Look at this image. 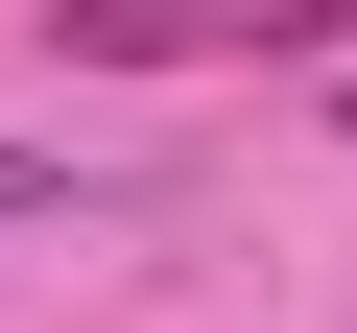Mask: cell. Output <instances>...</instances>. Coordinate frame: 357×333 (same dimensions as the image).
Returning a JSON list of instances; mask_svg holds the SVG:
<instances>
[{"label": "cell", "mask_w": 357, "mask_h": 333, "mask_svg": "<svg viewBox=\"0 0 357 333\" xmlns=\"http://www.w3.org/2000/svg\"><path fill=\"white\" fill-rule=\"evenodd\" d=\"M238 48H357V0H238Z\"/></svg>", "instance_id": "obj_2"}, {"label": "cell", "mask_w": 357, "mask_h": 333, "mask_svg": "<svg viewBox=\"0 0 357 333\" xmlns=\"http://www.w3.org/2000/svg\"><path fill=\"white\" fill-rule=\"evenodd\" d=\"M48 48H96V72H191V48H238V0H48Z\"/></svg>", "instance_id": "obj_1"}, {"label": "cell", "mask_w": 357, "mask_h": 333, "mask_svg": "<svg viewBox=\"0 0 357 333\" xmlns=\"http://www.w3.org/2000/svg\"><path fill=\"white\" fill-rule=\"evenodd\" d=\"M333 119H357V95H333Z\"/></svg>", "instance_id": "obj_4"}, {"label": "cell", "mask_w": 357, "mask_h": 333, "mask_svg": "<svg viewBox=\"0 0 357 333\" xmlns=\"http://www.w3.org/2000/svg\"><path fill=\"white\" fill-rule=\"evenodd\" d=\"M0 215H72V166H48V143H0Z\"/></svg>", "instance_id": "obj_3"}]
</instances>
